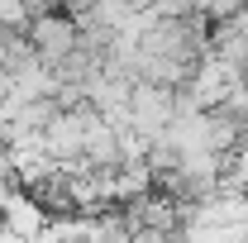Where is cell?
<instances>
[{"label":"cell","instance_id":"cell-1","mask_svg":"<svg viewBox=\"0 0 248 243\" xmlns=\"http://www.w3.org/2000/svg\"><path fill=\"white\" fill-rule=\"evenodd\" d=\"M177 120V91L172 86H148V81H139L134 95H129V129L139 134V138H148L157 143L167 129Z\"/></svg>","mask_w":248,"mask_h":243},{"label":"cell","instance_id":"cell-2","mask_svg":"<svg viewBox=\"0 0 248 243\" xmlns=\"http://www.w3.org/2000/svg\"><path fill=\"white\" fill-rule=\"evenodd\" d=\"M29 48L38 53L43 67H58V62H72L77 53V19H67V15H38L29 24Z\"/></svg>","mask_w":248,"mask_h":243},{"label":"cell","instance_id":"cell-3","mask_svg":"<svg viewBox=\"0 0 248 243\" xmlns=\"http://www.w3.org/2000/svg\"><path fill=\"white\" fill-rule=\"evenodd\" d=\"M0 219H5V229H10V234H19V239H29V243L53 224V219H48V205H38L29 191H15V200L5 205Z\"/></svg>","mask_w":248,"mask_h":243},{"label":"cell","instance_id":"cell-4","mask_svg":"<svg viewBox=\"0 0 248 243\" xmlns=\"http://www.w3.org/2000/svg\"><path fill=\"white\" fill-rule=\"evenodd\" d=\"M33 5L29 0H0V29H29Z\"/></svg>","mask_w":248,"mask_h":243},{"label":"cell","instance_id":"cell-5","mask_svg":"<svg viewBox=\"0 0 248 243\" xmlns=\"http://www.w3.org/2000/svg\"><path fill=\"white\" fill-rule=\"evenodd\" d=\"M0 243H29V239H19V234H10V229L0 224Z\"/></svg>","mask_w":248,"mask_h":243},{"label":"cell","instance_id":"cell-6","mask_svg":"<svg viewBox=\"0 0 248 243\" xmlns=\"http://www.w3.org/2000/svg\"><path fill=\"white\" fill-rule=\"evenodd\" d=\"M239 86H244V95H248V62H244V72H239Z\"/></svg>","mask_w":248,"mask_h":243}]
</instances>
